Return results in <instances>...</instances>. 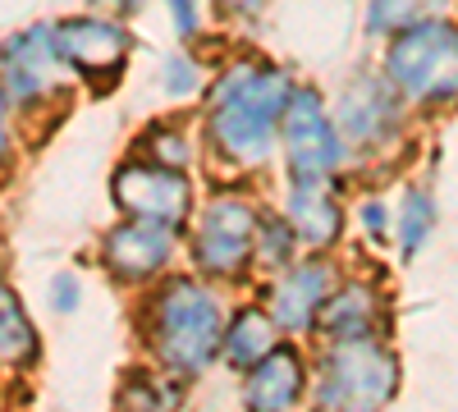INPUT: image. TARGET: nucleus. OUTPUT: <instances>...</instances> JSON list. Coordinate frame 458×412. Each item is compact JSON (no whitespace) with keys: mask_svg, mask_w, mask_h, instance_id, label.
I'll return each mask as SVG.
<instances>
[{"mask_svg":"<svg viewBox=\"0 0 458 412\" xmlns=\"http://www.w3.org/2000/svg\"><path fill=\"white\" fill-rule=\"evenodd\" d=\"M289 97H293V83L284 69L261 64V60H239L211 88L207 147L234 170L266 165V156L276 147V133L284 124Z\"/></svg>","mask_w":458,"mask_h":412,"instance_id":"nucleus-1","label":"nucleus"},{"mask_svg":"<svg viewBox=\"0 0 458 412\" xmlns=\"http://www.w3.org/2000/svg\"><path fill=\"white\" fill-rule=\"evenodd\" d=\"M225 312L216 303V293L202 280L188 275H170L157 293L147 298V349L170 376H179L183 385L198 381L202 371L220 357L225 349Z\"/></svg>","mask_w":458,"mask_h":412,"instance_id":"nucleus-2","label":"nucleus"},{"mask_svg":"<svg viewBox=\"0 0 458 412\" xmlns=\"http://www.w3.org/2000/svg\"><path fill=\"white\" fill-rule=\"evenodd\" d=\"M386 79L412 105H454L458 101V28L445 19H431L390 37Z\"/></svg>","mask_w":458,"mask_h":412,"instance_id":"nucleus-3","label":"nucleus"},{"mask_svg":"<svg viewBox=\"0 0 458 412\" xmlns=\"http://www.w3.org/2000/svg\"><path fill=\"white\" fill-rule=\"evenodd\" d=\"M399 394V357L371 340H330L317 362L312 399L321 408H386Z\"/></svg>","mask_w":458,"mask_h":412,"instance_id":"nucleus-4","label":"nucleus"},{"mask_svg":"<svg viewBox=\"0 0 458 412\" xmlns=\"http://www.w3.org/2000/svg\"><path fill=\"white\" fill-rule=\"evenodd\" d=\"M280 147L293 183H330L344 170V156H349V142H344L317 88H293L280 124Z\"/></svg>","mask_w":458,"mask_h":412,"instance_id":"nucleus-5","label":"nucleus"},{"mask_svg":"<svg viewBox=\"0 0 458 412\" xmlns=\"http://www.w3.org/2000/svg\"><path fill=\"white\" fill-rule=\"evenodd\" d=\"M257 206L239 193H220L202 206L188 234V252L193 266L211 280H239L252 266V248H257Z\"/></svg>","mask_w":458,"mask_h":412,"instance_id":"nucleus-6","label":"nucleus"},{"mask_svg":"<svg viewBox=\"0 0 458 412\" xmlns=\"http://www.w3.org/2000/svg\"><path fill=\"white\" fill-rule=\"evenodd\" d=\"M64 69L69 64L55 42V23H32L14 32L5 42V120L47 105Z\"/></svg>","mask_w":458,"mask_h":412,"instance_id":"nucleus-7","label":"nucleus"},{"mask_svg":"<svg viewBox=\"0 0 458 412\" xmlns=\"http://www.w3.org/2000/svg\"><path fill=\"white\" fill-rule=\"evenodd\" d=\"M114 206L138 220H157L170 230H183L193 215V183L183 179V170L161 165V161H129L114 170L110 179Z\"/></svg>","mask_w":458,"mask_h":412,"instance_id":"nucleus-8","label":"nucleus"},{"mask_svg":"<svg viewBox=\"0 0 458 412\" xmlns=\"http://www.w3.org/2000/svg\"><path fill=\"white\" fill-rule=\"evenodd\" d=\"M55 42H60V55H64L69 73H79L83 83H97V88L120 83V73L129 64V51H133V37L120 23L97 19V14L60 19Z\"/></svg>","mask_w":458,"mask_h":412,"instance_id":"nucleus-9","label":"nucleus"},{"mask_svg":"<svg viewBox=\"0 0 458 412\" xmlns=\"http://www.w3.org/2000/svg\"><path fill=\"white\" fill-rule=\"evenodd\" d=\"M335 124L344 133V142L358 152H386L399 133V88L380 73H362L344 88L339 105H335Z\"/></svg>","mask_w":458,"mask_h":412,"instance_id":"nucleus-10","label":"nucleus"},{"mask_svg":"<svg viewBox=\"0 0 458 412\" xmlns=\"http://www.w3.org/2000/svg\"><path fill=\"white\" fill-rule=\"evenodd\" d=\"M174 243L179 230H170V224L124 215V224H114L101 243V266L120 284H147L174 261Z\"/></svg>","mask_w":458,"mask_h":412,"instance_id":"nucleus-11","label":"nucleus"},{"mask_svg":"<svg viewBox=\"0 0 458 412\" xmlns=\"http://www.w3.org/2000/svg\"><path fill=\"white\" fill-rule=\"evenodd\" d=\"M330 293H335V284H330L326 261H293L266 289V307L276 312V321L284 330H312Z\"/></svg>","mask_w":458,"mask_h":412,"instance_id":"nucleus-12","label":"nucleus"},{"mask_svg":"<svg viewBox=\"0 0 458 412\" xmlns=\"http://www.w3.org/2000/svg\"><path fill=\"white\" fill-rule=\"evenodd\" d=\"M302 394H308V366H302V353L289 344H276L243 381V403L257 412L293 408Z\"/></svg>","mask_w":458,"mask_h":412,"instance_id":"nucleus-13","label":"nucleus"},{"mask_svg":"<svg viewBox=\"0 0 458 412\" xmlns=\"http://www.w3.org/2000/svg\"><path fill=\"white\" fill-rule=\"evenodd\" d=\"M380 321H386V303H380V293L371 284H344L326 298V307L317 316V330L330 340H371L380 334Z\"/></svg>","mask_w":458,"mask_h":412,"instance_id":"nucleus-14","label":"nucleus"},{"mask_svg":"<svg viewBox=\"0 0 458 412\" xmlns=\"http://www.w3.org/2000/svg\"><path fill=\"white\" fill-rule=\"evenodd\" d=\"M284 215L293 220L302 248H312V252L339 243V234H344V211H339V202L326 183H293Z\"/></svg>","mask_w":458,"mask_h":412,"instance_id":"nucleus-15","label":"nucleus"},{"mask_svg":"<svg viewBox=\"0 0 458 412\" xmlns=\"http://www.w3.org/2000/svg\"><path fill=\"white\" fill-rule=\"evenodd\" d=\"M280 330H284V325L276 321L271 307H243V312L229 316V325H225V349H220V357L234 366V371H252L266 353L280 344Z\"/></svg>","mask_w":458,"mask_h":412,"instance_id":"nucleus-16","label":"nucleus"},{"mask_svg":"<svg viewBox=\"0 0 458 412\" xmlns=\"http://www.w3.org/2000/svg\"><path fill=\"white\" fill-rule=\"evenodd\" d=\"M37 330L28 321V312L19 307V293L5 289L0 293V357H5L10 371H28L37 362Z\"/></svg>","mask_w":458,"mask_h":412,"instance_id":"nucleus-17","label":"nucleus"},{"mask_svg":"<svg viewBox=\"0 0 458 412\" xmlns=\"http://www.w3.org/2000/svg\"><path fill=\"white\" fill-rule=\"evenodd\" d=\"M449 0H367V32L371 37H399L417 23H431L445 14Z\"/></svg>","mask_w":458,"mask_h":412,"instance_id":"nucleus-18","label":"nucleus"},{"mask_svg":"<svg viewBox=\"0 0 458 412\" xmlns=\"http://www.w3.org/2000/svg\"><path fill=\"white\" fill-rule=\"evenodd\" d=\"M298 248H302V239H298V230H293L289 215H261V224H257V248H252V266L280 275L284 266H293V252H298Z\"/></svg>","mask_w":458,"mask_h":412,"instance_id":"nucleus-19","label":"nucleus"},{"mask_svg":"<svg viewBox=\"0 0 458 412\" xmlns=\"http://www.w3.org/2000/svg\"><path fill=\"white\" fill-rule=\"evenodd\" d=\"M120 403L129 408H179L183 403V381L170 376V371H133L120 390Z\"/></svg>","mask_w":458,"mask_h":412,"instance_id":"nucleus-20","label":"nucleus"},{"mask_svg":"<svg viewBox=\"0 0 458 412\" xmlns=\"http://www.w3.org/2000/svg\"><path fill=\"white\" fill-rule=\"evenodd\" d=\"M431 224H436V202H431V193L408 189L403 202H399V215H394V234H399L403 256L422 252V243L431 239Z\"/></svg>","mask_w":458,"mask_h":412,"instance_id":"nucleus-21","label":"nucleus"},{"mask_svg":"<svg viewBox=\"0 0 458 412\" xmlns=\"http://www.w3.org/2000/svg\"><path fill=\"white\" fill-rule=\"evenodd\" d=\"M138 152H147V161H161V165L183 170L188 161H193V142H188L179 129H151V133L138 142Z\"/></svg>","mask_w":458,"mask_h":412,"instance_id":"nucleus-22","label":"nucleus"},{"mask_svg":"<svg viewBox=\"0 0 458 412\" xmlns=\"http://www.w3.org/2000/svg\"><path fill=\"white\" fill-rule=\"evenodd\" d=\"M161 83L170 97H193L202 88V64L193 55H183V51H170L161 60Z\"/></svg>","mask_w":458,"mask_h":412,"instance_id":"nucleus-23","label":"nucleus"},{"mask_svg":"<svg viewBox=\"0 0 458 412\" xmlns=\"http://www.w3.org/2000/svg\"><path fill=\"white\" fill-rule=\"evenodd\" d=\"M358 220H362V230H367L376 243H386V234L394 230V215H390V206L380 202V198H367V202L358 206Z\"/></svg>","mask_w":458,"mask_h":412,"instance_id":"nucleus-24","label":"nucleus"},{"mask_svg":"<svg viewBox=\"0 0 458 412\" xmlns=\"http://www.w3.org/2000/svg\"><path fill=\"white\" fill-rule=\"evenodd\" d=\"M79 298H83V284H79V275L73 271H60L55 280H51V307L55 312H79Z\"/></svg>","mask_w":458,"mask_h":412,"instance_id":"nucleus-25","label":"nucleus"},{"mask_svg":"<svg viewBox=\"0 0 458 412\" xmlns=\"http://www.w3.org/2000/svg\"><path fill=\"white\" fill-rule=\"evenodd\" d=\"M165 14L179 37H193L202 28V0H165Z\"/></svg>","mask_w":458,"mask_h":412,"instance_id":"nucleus-26","label":"nucleus"},{"mask_svg":"<svg viewBox=\"0 0 458 412\" xmlns=\"http://www.w3.org/2000/svg\"><path fill=\"white\" fill-rule=\"evenodd\" d=\"M271 0H216V10L225 14V19H252V14H261Z\"/></svg>","mask_w":458,"mask_h":412,"instance_id":"nucleus-27","label":"nucleus"},{"mask_svg":"<svg viewBox=\"0 0 458 412\" xmlns=\"http://www.w3.org/2000/svg\"><path fill=\"white\" fill-rule=\"evenodd\" d=\"M88 5L110 10V14H133V10H142V5H147V0H88Z\"/></svg>","mask_w":458,"mask_h":412,"instance_id":"nucleus-28","label":"nucleus"}]
</instances>
